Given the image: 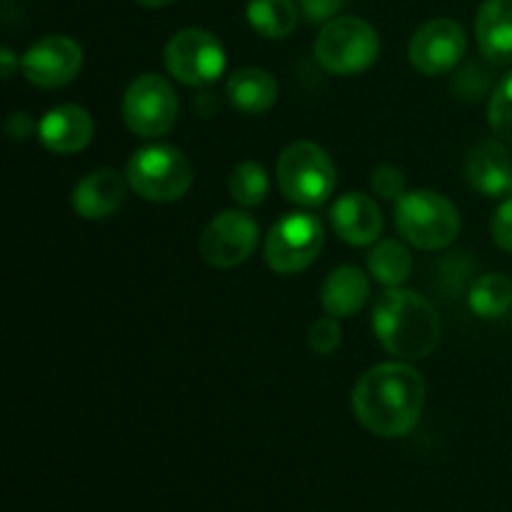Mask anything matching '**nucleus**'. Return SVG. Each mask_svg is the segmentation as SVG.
<instances>
[{"label": "nucleus", "instance_id": "nucleus-1", "mask_svg": "<svg viewBox=\"0 0 512 512\" xmlns=\"http://www.w3.org/2000/svg\"><path fill=\"white\" fill-rule=\"evenodd\" d=\"M425 380L408 363H380L355 383L353 413L378 438H405L420 423Z\"/></svg>", "mask_w": 512, "mask_h": 512}, {"label": "nucleus", "instance_id": "nucleus-2", "mask_svg": "<svg viewBox=\"0 0 512 512\" xmlns=\"http://www.w3.org/2000/svg\"><path fill=\"white\" fill-rule=\"evenodd\" d=\"M373 330L388 353L400 360H423L438 348L440 318L423 295L388 288L373 308Z\"/></svg>", "mask_w": 512, "mask_h": 512}, {"label": "nucleus", "instance_id": "nucleus-3", "mask_svg": "<svg viewBox=\"0 0 512 512\" xmlns=\"http://www.w3.org/2000/svg\"><path fill=\"white\" fill-rule=\"evenodd\" d=\"M460 213L453 200L433 190H413L395 203V228L420 250H440L460 235Z\"/></svg>", "mask_w": 512, "mask_h": 512}, {"label": "nucleus", "instance_id": "nucleus-4", "mask_svg": "<svg viewBox=\"0 0 512 512\" xmlns=\"http://www.w3.org/2000/svg\"><path fill=\"white\" fill-rule=\"evenodd\" d=\"M335 183H338V173H335L333 160L318 143L298 140L280 153L278 185L280 193L290 203L305 205V208L323 205L333 195Z\"/></svg>", "mask_w": 512, "mask_h": 512}, {"label": "nucleus", "instance_id": "nucleus-5", "mask_svg": "<svg viewBox=\"0 0 512 512\" xmlns=\"http://www.w3.org/2000/svg\"><path fill=\"white\" fill-rule=\"evenodd\" d=\"M128 185L135 195L150 203H175L193 183L188 158L173 145H148L128 160Z\"/></svg>", "mask_w": 512, "mask_h": 512}, {"label": "nucleus", "instance_id": "nucleus-6", "mask_svg": "<svg viewBox=\"0 0 512 512\" xmlns=\"http://www.w3.org/2000/svg\"><path fill=\"white\" fill-rule=\"evenodd\" d=\"M313 53L328 73L358 75L378 60L380 38L368 20L343 15L323 25Z\"/></svg>", "mask_w": 512, "mask_h": 512}, {"label": "nucleus", "instance_id": "nucleus-7", "mask_svg": "<svg viewBox=\"0 0 512 512\" xmlns=\"http://www.w3.org/2000/svg\"><path fill=\"white\" fill-rule=\"evenodd\" d=\"M325 243L323 223L310 213H288L265 235L263 255L270 270L293 275L310 268Z\"/></svg>", "mask_w": 512, "mask_h": 512}, {"label": "nucleus", "instance_id": "nucleus-8", "mask_svg": "<svg viewBox=\"0 0 512 512\" xmlns=\"http://www.w3.org/2000/svg\"><path fill=\"white\" fill-rule=\"evenodd\" d=\"M178 95L173 85L158 73H143L128 85L123 95V120L130 133L140 138H158L175 125Z\"/></svg>", "mask_w": 512, "mask_h": 512}, {"label": "nucleus", "instance_id": "nucleus-9", "mask_svg": "<svg viewBox=\"0 0 512 512\" xmlns=\"http://www.w3.org/2000/svg\"><path fill=\"white\" fill-rule=\"evenodd\" d=\"M165 68L185 85H210L223 75L225 48L210 30L185 28L165 45Z\"/></svg>", "mask_w": 512, "mask_h": 512}, {"label": "nucleus", "instance_id": "nucleus-10", "mask_svg": "<svg viewBox=\"0 0 512 512\" xmlns=\"http://www.w3.org/2000/svg\"><path fill=\"white\" fill-rule=\"evenodd\" d=\"M260 240L258 223L243 210H225L210 220L200 235V255L215 268H235L255 253Z\"/></svg>", "mask_w": 512, "mask_h": 512}, {"label": "nucleus", "instance_id": "nucleus-11", "mask_svg": "<svg viewBox=\"0 0 512 512\" xmlns=\"http://www.w3.org/2000/svg\"><path fill=\"white\" fill-rule=\"evenodd\" d=\"M20 68L38 88H63L73 83L83 68V48L68 35H45L25 50Z\"/></svg>", "mask_w": 512, "mask_h": 512}, {"label": "nucleus", "instance_id": "nucleus-12", "mask_svg": "<svg viewBox=\"0 0 512 512\" xmlns=\"http://www.w3.org/2000/svg\"><path fill=\"white\" fill-rule=\"evenodd\" d=\"M465 45L468 40L463 25L450 18H435L415 30L408 55L415 70L433 78V75L450 73L463 60Z\"/></svg>", "mask_w": 512, "mask_h": 512}, {"label": "nucleus", "instance_id": "nucleus-13", "mask_svg": "<svg viewBox=\"0 0 512 512\" xmlns=\"http://www.w3.org/2000/svg\"><path fill=\"white\" fill-rule=\"evenodd\" d=\"M128 188V175L113 168H100L78 180L73 195H70V203L80 218L103 220L110 218L123 205Z\"/></svg>", "mask_w": 512, "mask_h": 512}, {"label": "nucleus", "instance_id": "nucleus-14", "mask_svg": "<svg viewBox=\"0 0 512 512\" xmlns=\"http://www.w3.org/2000/svg\"><path fill=\"white\" fill-rule=\"evenodd\" d=\"M93 118L80 105H58L48 110L38 123V138L58 155H73L88 148L93 140Z\"/></svg>", "mask_w": 512, "mask_h": 512}, {"label": "nucleus", "instance_id": "nucleus-15", "mask_svg": "<svg viewBox=\"0 0 512 512\" xmlns=\"http://www.w3.org/2000/svg\"><path fill=\"white\" fill-rule=\"evenodd\" d=\"M330 223L340 240L358 248L375 243L383 233V213L378 203L363 193H345L335 200L330 208Z\"/></svg>", "mask_w": 512, "mask_h": 512}, {"label": "nucleus", "instance_id": "nucleus-16", "mask_svg": "<svg viewBox=\"0 0 512 512\" xmlns=\"http://www.w3.org/2000/svg\"><path fill=\"white\" fill-rule=\"evenodd\" d=\"M465 178L488 198H512V155L498 140L478 143L465 163Z\"/></svg>", "mask_w": 512, "mask_h": 512}, {"label": "nucleus", "instance_id": "nucleus-17", "mask_svg": "<svg viewBox=\"0 0 512 512\" xmlns=\"http://www.w3.org/2000/svg\"><path fill=\"white\" fill-rule=\"evenodd\" d=\"M475 38L490 63L512 65V0H485L480 5Z\"/></svg>", "mask_w": 512, "mask_h": 512}, {"label": "nucleus", "instance_id": "nucleus-18", "mask_svg": "<svg viewBox=\"0 0 512 512\" xmlns=\"http://www.w3.org/2000/svg\"><path fill=\"white\" fill-rule=\"evenodd\" d=\"M370 283L355 265H340L320 285V303L333 318H350L368 303Z\"/></svg>", "mask_w": 512, "mask_h": 512}, {"label": "nucleus", "instance_id": "nucleus-19", "mask_svg": "<svg viewBox=\"0 0 512 512\" xmlns=\"http://www.w3.org/2000/svg\"><path fill=\"white\" fill-rule=\"evenodd\" d=\"M228 100L245 115L268 113L278 103V83L263 68H240L228 80Z\"/></svg>", "mask_w": 512, "mask_h": 512}, {"label": "nucleus", "instance_id": "nucleus-20", "mask_svg": "<svg viewBox=\"0 0 512 512\" xmlns=\"http://www.w3.org/2000/svg\"><path fill=\"white\" fill-rule=\"evenodd\" d=\"M248 23L263 38H288L298 25V5L293 0H248Z\"/></svg>", "mask_w": 512, "mask_h": 512}, {"label": "nucleus", "instance_id": "nucleus-21", "mask_svg": "<svg viewBox=\"0 0 512 512\" xmlns=\"http://www.w3.org/2000/svg\"><path fill=\"white\" fill-rule=\"evenodd\" d=\"M368 270L385 288H400L413 275V255L400 240H380L368 255Z\"/></svg>", "mask_w": 512, "mask_h": 512}, {"label": "nucleus", "instance_id": "nucleus-22", "mask_svg": "<svg viewBox=\"0 0 512 512\" xmlns=\"http://www.w3.org/2000/svg\"><path fill=\"white\" fill-rule=\"evenodd\" d=\"M470 310L478 318L495 320L503 318L512 308V283L503 273H488L478 278L470 288L468 295Z\"/></svg>", "mask_w": 512, "mask_h": 512}, {"label": "nucleus", "instance_id": "nucleus-23", "mask_svg": "<svg viewBox=\"0 0 512 512\" xmlns=\"http://www.w3.org/2000/svg\"><path fill=\"white\" fill-rule=\"evenodd\" d=\"M228 188L235 203H240L243 208H255V205H260L265 198H268L270 180L263 165L255 163V160H245V163L235 165L233 168V173H230V180H228Z\"/></svg>", "mask_w": 512, "mask_h": 512}, {"label": "nucleus", "instance_id": "nucleus-24", "mask_svg": "<svg viewBox=\"0 0 512 512\" xmlns=\"http://www.w3.org/2000/svg\"><path fill=\"white\" fill-rule=\"evenodd\" d=\"M488 120L493 133L500 140H510L512 143V73L505 75L493 90V98L488 105Z\"/></svg>", "mask_w": 512, "mask_h": 512}, {"label": "nucleus", "instance_id": "nucleus-25", "mask_svg": "<svg viewBox=\"0 0 512 512\" xmlns=\"http://www.w3.org/2000/svg\"><path fill=\"white\" fill-rule=\"evenodd\" d=\"M340 343H343V330H340L338 318L328 315V318L315 320L313 328H310L308 333V345L313 353L333 355Z\"/></svg>", "mask_w": 512, "mask_h": 512}, {"label": "nucleus", "instance_id": "nucleus-26", "mask_svg": "<svg viewBox=\"0 0 512 512\" xmlns=\"http://www.w3.org/2000/svg\"><path fill=\"white\" fill-rule=\"evenodd\" d=\"M370 183H373L375 195H380L383 200H400L405 195V175L393 165L375 168Z\"/></svg>", "mask_w": 512, "mask_h": 512}, {"label": "nucleus", "instance_id": "nucleus-27", "mask_svg": "<svg viewBox=\"0 0 512 512\" xmlns=\"http://www.w3.org/2000/svg\"><path fill=\"white\" fill-rule=\"evenodd\" d=\"M308 23H330L348 0H298Z\"/></svg>", "mask_w": 512, "mask_h": 512}, {"label": "nucleus", "instance_id": "nucleus-28", "mask_svg": "<svg viewBox=\"0 0 512 512\" xmlns=\"http://www.w3.org/2000/svg\"><path fill=\"white\" fill-rule=\"evenodd\" d=\"M493 240L500 250L512 253V198H505L503 205L495 210L493 218Z\"/></svg>", "mask_w": 512, "mask_h": 512}, {"label": "nucleus", "instance_id": "nucleus-29", "mask_svg": "<svg viewBox=\"0 0 512 512\" xmlns=\"http://www.w3.org/2000/svg\"><path fill=\"white\" fill-rule=\"evenodd\" d=\"M35 123L28 113H13L5 123V133L10 135L13 140H25L30 133H33Z\"/></svg>", "mask_w": 512, "mask_h": 512}, {"label": "nucleus", "instance_id": "nucleus-30", "mask_svg": "<svg viewBox=\"0 0 512 512\" xmlns=\"http://www.w3.org/2000/svg\"><path fill=\"white\" fill-rule=\"evenodd\" d=\"M0 60H3V78L10 80V75H13V65H15L13 50L3 48V55H0Z\"/></svg>", "mask_w": 512, "mask_h": 512}, {"label": "nucleus", "instance_id": "nucleus-31", "mask_svg": "<svg viewBox=\"0 0 512 512\" xmlns=\"http://www.w3.org/2000/svg\"><path fill=\"white\" fill-rule=\"evenodd\" d=\"M140 5H145V8H165V5L175 3V0H138Z\"/></svg>", "mask_w": 512, "mask_h": 512}]
</instances>
